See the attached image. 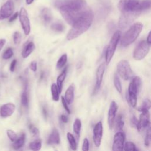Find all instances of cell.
I'll return each mask as SVG.
<instances>
[{
	"mask_svg": "<svg viewBox=\"0 0 151 151\" xmlns=\"http://www.w3.org/2000/svg\"><path fill=\"white\" fill-rule=\"evenodd\" d=\"M55 6L65 21L71 25L88 8L86 0H62L57 2Z\"/></svg>",
	"mask_w": 151,
	"mask_h": 151,
	"instance_id": "1",
	"label": "cell"
},
{
	"mask_svg": "<svg viewBox=\"0 0 151 151\" xmlns=\"http://www.w3.org/2000/svg\"><path fill=\"white\" fill-rule=\"evenodd\" d=\"M94 18L91 9L87 8L72 25V27L67 35L69 41L75 39L87 31L90 27Z\"/></svg>",
	"mask_w": 151,
	"mask_h": 151,
	"instance_id": "2",
	"label": "cell"
},
{
	"mask_svg": "<svg viewBox=\"0 0 151 151\" xmlns=\"http://www.w3.org/2000/svg\"><path fill=\"white\" fill-rule=\"evenodd\" d=\"M142 28L143 25L140 22H136L132 25L120 38L122 46L127 47L132 44L139 35Z\"/></svg>",
	"mask_w": 151,
	"mask_h": 151,
	"instance_id": "3",
	"label": "cell"
},
{
	"mask_svg": "<svg viewBox=\"0 0 151 151\" xmlns=\"http://www.w3.org/2000/svg\"><path fill=\"white\" fill-rule=\"evenodd\" d=\"M142 84L141 78L138 76L133 77L128 87V100L132 107H135L137 104V94Z\"/></svg>",
	"mask_w": 151,
	"mask_h": 151,
	"instance_id": "4",
	"label": "cell"
},
{
	"mask_svg": "<svg viewBox=\"0 0 151 151\" xmlns=\"http://www.w3.org/2000/svg\"><path fill=\"white\" fill-rule=\"evenodd\" d=\"M121 35H122L121 31H116L113 34V35L111 38L110 42L108 46L107 47L106 51L105 58H106V63L107 64H109L112 57H113V55L116 51L118 42L121 38Z\"/></svg>",
	"mask_w": 151,
	"mask_h": 151,
	"instance_id": "5",
	"label": "cell"
},
{
	"mask_svg": "<svg viewBox=\"0 0 151 151\" xmlns=\"http://www.w3.org/2000/svg\"><path fill=\"white\" fill-rule=\"evenodd\" d=\"M117 70L120 77L124 80H129L133 77V71L127 60H121L117 64Z\"/></svg>",
	"mask_w": 151,
	"mask_h": 151,
	"instance_id": "6",
	"label": "cell"
},
{
	"mask_svg": "<svg viewBox=\"0 0 151 151\" xmlns=\"http://www.w3.org/2000/svg\"><path fill=\"white\" fill-rule=\"evenodd\" d=\"M140 0H120L118 4V8L121 12H137L139 11V5Z\"/></svg>",
	"mask_w": 151,
	"mask_h": 151,
	"instance_id": "7",
	"label": "cell"
},
{
	"mask_svg": "<svg viewBox=\"0 0 151 151\" xmlns=\"http://www.w3.org/2000/svg\"><path fill=\"white\" fill-rule=\"evenodd\" d=\"M149 50L150 44H148L146 41L143 40L140 41L133 51V58L137 61L142 60L147 54Z\"/></svg>",
	"mask_w": 151,
	"mask_h": 151,
	"instance_id": "8",
	"label": "cell"
},
{
	"mask_svg": "<svg viewBox=\"0 0 151 151\" xmlns=\"http://www.w3.org/2000/svg\"><path fill=\"white\" fill-rule=\"evenodd\" d=\"M140 14L137 12H122L118 23L119 27L120 29H125L129 27Z\"/></svg>",
	"mask_w": 151,
	"mask_h": 151,
	"instance_id": "9",
	"label": "cell"
},
{
	"mask_svg": "<svg viewBox=\"0 0 151 151\" xmlns=\"http://www.w3.org/2000/svg\"><path fill=\"white\" fill-rule=\"evenodd\" d=\"M19 17V21L21 22L24 32L25 35H27L30 32L31 27H30V22L28 18L27 11L24 8H22L20 9Z\"/></svg>",
	"mask_w": 151,
	"mask_h": 151,
	"instance_id": "10",
	"label": "cell"
},
{
	"mask_svg": "<svg viewBox=\"0 0 151 151\" xmlns=\"http://www.w3.org/2000/svg\"><path fill=\"white\" fill-rule=\"evenodd\" d=\"M125 134L122 131H118L114 134L112 150L114 151H122L124 149Z\"/></svg>",
	"mask_w": 151,
	"mask_h": 151,
	"instance_id": "11",
	"label": "cell"
},
{
	"mask_svg": "<svg viewBox=\"0 0 151 151\" xmlns=\"http://www.w3.org/2000/svg\"><path fill=\"white\" fill-rule=\"evenodd\" d=\"M14 10V4L12 0H7L0 9V20H4L9 17Z\"/></svg>",
	"mask_w": 151,
	"mask_h": 151,
	"instance_id": "12",
	"label": "cell"
},
{
	"mask_svg": "<svg viewBox=\"0 0 151 151\" xmlns=\"http://www.w3.org/2000/svg\"><path fill=\"white\" fill-rule=\"evenodd\" d=\"M103 136V124L101 121L97 122L93 129V142L96 147H99L101 145Z\"/></svg>",
	"mask_w": 151,
	"mask_h": 151,
	"instance_id": "13",
	"label": "cell"
},
{
	"mask_svg": "<svg viewBox=\"0 0 151 151\" xmlns=\"http://www.w3.org/2000/svg\"><path fill=\"white\" fill-rule=\"evenodd\" d=\"M117 109H118V106L117 103L114 101H111L110 105L109 111H108V119H107L108 124L110 129H111L114 126Z\"/></svg>",
	"mask_w": 151,
	"mask_h": 151,
	"instance_id": "14",
	"label": "cell"
},
{
	"mask_svg": "<svg viewBox=\"0 0 151 151\" xmlns=\"http://www.w3.org/2000/svg\"><path fill=\"white\" fill-rule=\"evenodd\" d=\"M104 71H105V65L104 63H102L98 67L96 71V84H95V87L94 89V94L97 93V91L99 90L100 88L103 78V75L104 73Z\"/></svg>",
	"mask_w": 151,
	"mask_h": 151,
	"instance_id": "15",
	"label": "cell"
},
{
	"mask_svg": "<svg viewBox=\"0 0 151 151\" xmlns=\"http://www.w3.org/2000/svg\"><path fill=\"white\" fill-rule=\"evenodd\" d=\"M15 110V106L12 103H8L3 104L0 108V115L2 117L5 118L11 116Z\"/></svg>",
	"mask_w": 151,
	"mask_h": 151,
	"instance_id": "16",
	"label": "cell"
},
{
	"mask_svg": "<svg viewBox=\"0 0 151 151\" xmlns=\"http://www.w3.org/2000/svg\"><path fill=\"white\" fill-rule=\"evenodd\" d=\"M150 122V114L149 111H143L141 112L139 120V126L137 130L139 131L145 129L149 123Z\"/></svg>",
	"mask_w": 151,
	"mask_h": 151,
	"instance_id": "17",
	"label": "cell"
},
{
	"mask_svg": "<svg viewBox=\"0 0 151 151\" xmlns=\"http://www.w3.org/2000/svg\"><path fill=\"white\" fill-rule=\"evenodd\" d=\"M60 142V137L58 130L56 128H54L50 134L47 143L48 145H58Z\"/></svg>",
	"mask_w": 151,
	"mask_h": 151,
	"instance_id": "18",
	"label": "cell"
},
{
	"mask_svg": "<svg viewBox=\"0 0 151 151\" xmlns=\"http://www.w3.org/2000/svg\"><path fill=\"white\" fill-rule=\"evenodd\" d=\"M64 98L68 104H71L74 98V87L73 84H71L65 91Z\"/></svg>",
	"mask_w": 151,
	"mask_h": 151,
	"instance_id": "19",
	"label": "cell"
},
{
	"mask_svg": "<svg viewBox=\"0 0 151 151\" xmlns=\"http://www.w3.org/2000/svg\"><path fill=\"white\" fill-rule=\"evenodd\" d=\"M35 45L32 41H30L26 44L22 51V56L24 58H27L35 50Z\"/></svg>",
	"mask_w": 151,
	"mask_h": 151,
	"instance_id": "20",
	"label": "cell"
},
{
	"mask_svg": "<svg viewBox=\"0 0 151 151\" xmlns=\"http://www.w3.org/2000/svg\"><path fill=\"white\" fill-rule=\"evenodd\" d=\"M41 17L43 22L46 24L50 23L52 18L51 12L50 9L48 8H45L42 10L41 13Z\"/></svg>",
	"mask_w": 151,
	"mask_h": 151,
	"instance_id": "21",
	"label": "cell"
},
{
	"mask_svg": "<svg viewBox=\"0 0 151 151\" xmlns=\"http://www.w3.org/2000/svg\"><path fill=\"white\" fill-rule=\"evenodd\" d=\"M67 66L65 67L64 70L60 73V74L57 77V85L58 88L60 93H61L62 87H63V83L65 78L66 75H67Z\"/></svg>",
	"mask_w": 151,
	"mask_h": 151,
	"instance_id": "22",
	"label": "cell"
},
{
	"mask_svg": "<svg viewBox=\"0 0 151 151\" xmlns=\"http://www.w3.org/2000/svg\"><path fill=\"white\" fill-rule=\"evenodd\" d=\"M21 102L23 106L25 107H28L29 104V97H28V86L25 84V88L22 93L21 97Z\"/></svg>",
	"mask_w": 151,
	"mask_h": 151,
	"instance_id": "23",
	"label": "cell"
},
{
	"mask_svg": "<svg viewBox=\"0 0 151 151\" xmlns=\"http://www.w3.org/2000/svg\"><path fill=\"white\" fill-rule=\"evenodd\" d=\"M25 134L23 133L19 138H17V139L12 144L13 148L15 150L20 149L24 146L25 143Z\"/></svg>",
	"mask_w": 151,
	"mask_h": 151,
	"instance_id": "24",
	"label": "cell"
},
{
	"mask_svg": "<svg viewBox=\"0 0 151 151\" xmlns=\"http://www.w3.org/2000/svg\"><path fill=\"white\" fill-rule=\"evenodd\" d=\"M146 134L145 137V145L146 146H149L151 145V122H150L146 127Z\"/></svg>",
	"mask_w": 151,
	"mask_h": 151,
	"instance_id": "25",
	"label": "cell"
},
{
	"mask_svg": "<svg viewBox=\"0 0 151 151\" xmlns=\"http://www.w3.org/2000/svg\"><path fill=\"white\" fill-rule=\"evenodd\" d=\"M51 91L52 100L55 101H58L60 93L59 91V90H58L57 84H55V83L52 84L51 87Z\"/></svg>",
	"mask_w": 151,
	"mask_h": 151,
	"instance_id": "26",
	"label": "cell"
},
{
	"mask_svg": "<svg viewBox=\"0 0 151 151\" xmlns=\"http://www.w3.org/2000/svg\"><path fill=\"white\" fill-rule=\"evenodd\" d=\"M150 8H151V0H142L140 2L139 11L141 13Z\"/></svg>",
	"mask_w": 151,
	"mask_h": 151,
	"instance_id": "27",
	"label": "cell"
},
{
	"mask_svg": "<svg viewBox=\"0 0 151 151\" xmlns=\"http://www.w3.org/2000/svg\"><path fill=\"white\" fill-rule=\"evenodd\" d=\"M67 138L69 142L70 146L71 149L73 150H76L77 147V145L76 140L75 137H74V136L71 133L68 132L67 133Z\"/></svg>",
	"mask_w": 151,
	"mask_h": 151,
	"instance_id": "28",
	"label": "cell"
},
{
	"mask_svg": "<svg viewBox=\"0 0 151 151\" xmlns=\"http://www.w3.org/2000/svg\"><path fill=\"white\" fill-rule=\"evenodd\" d=\"M81 127V120L78 118H77L75 120L74 124H73V131L75 133L77 138H79V137H80Z\"/></svg>",
	"mask_w": 151,
	"mask_h": 151,
	"instance_id": "29",
	"label": "cell"
},
{
	"mask_svg": "<svg viewBox=\"0 0 151 151\" xmlns=\"http://www.w3.org/2000/svg\"><path fill=\"white\" fill-rule=\"evenodd\" d=\"M151 108V100L149 99H146L142 103V105L137 108V110L142 112L143 111H149Z\"/></svg>",
	"mask_w": 151,
	"mask_h": 151,
	"instance_id": "30",
	"label": "cell"
},
{
	"mask_svg": "<svg viewBox=\"0 0 151 151\" xmlns=\"http://www.w3.org/2000/svg\"><path fill=\"white\" fill-rule=\"evenodd\" d=\"M41 146H42L41 140L40 139H37V140L31 142L29 143V147L31 150H34V151H37V150H40L41 149Z\"/></svg>",
	"mask_w": 151,
	"mask_h": 151,
	"instance_id": "31",
	"label": "cell"
},
{
	"mask_svg": "<svg viewBox=\"0 0 151 151\" xmlns=\"http://www.w3.org/2000/svg\"><path fill=\"white\" fill-rule=\"evenodd\" d=\"M67 61V54H63L60 58L58 59V60L57 61V69H60L61 68H63L65 64H66Z\"/></svg>",
	"mask_w": 151,
	"mask_h": 151,
	"instance_id": "32",
	"label": "cell"
},
{
	"mask_svg": "<svg viewBox=\"0 0 151 151\" xmlns=\"http://www.w3.org/2000/svg\"><path fill=\"white\" fill-rule=\"evenodd\" d=\"M124 121L123 119V116L121 114H119L116 120V130L118 131H122L124 127Z\"/></svg>",
	"mask_w": 151,
	"mask_h": 151,
	"instance_id": "33",
	"label": "cell"
},
{
	"mask_svg": "<svg viewBox=\"0 0 151 151\" xmlns=\"http://www.w3.org/2000/svg\"><path fill=\"white\" fill-rule=\"evenodd\" d=\"M113 82H114V87H115L116 89L117 90V91L119 93H122V84H121V83H120L119 77L118 75H117L116 73L114 74V76Z\"/></svg>",
	"mask_w": 151,
	"mask_h": 151,
	"instance_id": "34",
	"label": "cell"
},
{
	"mask_svg": "<svg viewBox=\"0 0 151 151\" xmlns=\"http://www.w3.org/2000/svg\"><path fill=\"white\" fill-rule=\"evenodd\" d=\"M51 28L53 31L58 32H63L64 30V26L60 22H55L52 24L51 26Z\"/></svg>",
	"mask_w": 151,
	"mask_h": 151,
	"instance_id": "35",
	"label": "cell"
},
{
	"mask_svg": "<svg viewBox=\"0 0 151 151\" xmlns=\"http://www.w3.org/2000/svg\"><path fill=\"white\" fill-rule=\"evenodd\" d=\"M124 150L126 151H137L138 149L136 147V145L132 142L128 141L125 143L124 146Z\"/></svg>",
	"mask_w": 151,
	"mask_h": 151,
	"instance_id": "36",
	"label": "cell"
},
{
	"mask_svg": "<svg viewBox=\"0 0 151 151\" xmlns=\"http://www.w3.org/2000/svg\"><path fill=\"white\" fill-rule=\"evenodd\" d=\"M28 129H29L30 132L32 133V134L34 136H35V137L39 136V135H40L39 130L35 126H34L32 124L29 123L28 124Z\"/></svg>",
	"mask_w": 151,
	"mask_h": 151,
	"instance_id": "37",
	"label": "cell"
},
{
	"mask_svg": "<svg viewBox=\"0 0 151 151\" xmlns=\"http://www.w3.org/2000/svg\"><path fill=\"white\" fill-rule=\"evenodd\" d=\"M13 54H14V52H13L12 49L11 48H8L6 50V51L3 54L2 58L5 60L9 59L10 58H11L12 57Z\"/></svg>",
	"mask_w": 151,
	"mask_h": 151,
	"instance_id": "38",
	"label": "cell"
},
{
	"mask_svg": "<svg viewBox=\"0 0 151 151\" xmlns=\"http://www.w3.org/2000/svg\"><path fill=\"white\" fill-rule=\"evenodd\" d=\"M6 133H7V135L8 136V138L9 139V140L11 141V142H14L15 141L18 137H17V134L15 133V132L12 130H8L6 131Z\"/></svg>",
	"mask_w": 151,
	"mask_h": 151,
	"instance_id": "39",
	"label": "cell"
},
{
	"mask_svg": "<svg viewBox=\"0 0 151 151\" xmlns=\"http://www.w3.org/2000/svg\"><path fill=\"white\" fill-rule=\"evenodd\" d=\"M13 40L15 44H18L21 40V34L18 31H15L13 35Z\"/></svg>",
	"mask_w": 151,
	"mask_h": 151,
	"instance_id": "40",
	"label": "cell"
},
{
	"mask_svg": "<svg viewBox=\"0 0 151 151\" xmlns=\"http://www.w3.org/2000/svg\"><path fill=\"white\" fill-rule=\"evenodd\" d=\"M61 102H62V104H63V106L64 107V109L65 110V111L68 113V114H70L71 113V111L68 106V104L67 103V101H65V98L62 96L61 97Z\"/></svg>",
	"mask_w": 151,
	"mask_h": 151,
	"instance_id": "41",
	"label": "cell"
},
{
	"mask_svg": "<svg viewBox=\"0 0 151 151\" xmlns=\"http://www.w3.org/2000/svg\"><path fill=\"white\" fill-rule=\"evenodd\" d=\"M82 150L83 151H87L89 150V142L87 138H84L83 140Z\"/></svg>",
	"mask_w": 151,
	"mask_h": 151,
	"instance_id": "42",
	"label": "cell"
},
{
	"mask_svg": "<svg viewBox=\"0 0 151 151\" xmlns=\"http://www.w3.org/2000/svg\"><path fill=\"white\" fill-rule=\"evenodd\" d=\"M131 123L132 125L137 129L139 126V120H137L134 116H132L131 118Z\"/></svg>",
	"mask_w": 151,
	"mask_h": 151,
	"instance_id": "43",
	"label": "cell"
},
{
	"mask_svg": "<svg viewBox=\"0 0 151 151\" xmlns=\"http://www.w3.org/2000/svg\"><path fill=\"white\" fill-rule=\"evenodd\" d=\"M29 68L30 69L34 71V72H35L37 71V62L35 61H33L31 63L30 65H29Z\"/></svg>",
	"mask_w": 151,
	"mask_h": 151,
	"instance_id": "44",
	"label": "cell"
},
{
	"mask_svg": "<svg viewBox=\"0 0 151 151\" xmlns=\"http://www.w3.org/2000/svg\"><path fill=\"white\" fill-rule=\"evenodd\" d=\"M17 60L16 59H14L12 62L11 63V64H10V71L11 72H13L14 71V70H15V65H16V64H17Z\"/></svg>",
	"mask_w": 151,
	"mask_h": 151,
	"instance_id": "45",
	"label": "cell"
},
{
	"mask_svg": "<svg viewBox=\"0 0 151 151\" xmlns=\"http://www.w3.org/2000/svg\"><path fill=\"white\" fill-rule=\"evenodd\" d=\"M60 119H61V122H62L63 123H67L68 122V120L67 116H65V115H64V114L61 115V116H60Z\"/></svg>",
	"mask_w": 151,
	"mask_h": 151,
	"instance_id": "46",
	"label": "cell"
},
{
	"mask_svg": "<svg viewBox=\"0 0 151 151\" xmlns=\"http://www.w3.org/2000/svg\"><path fill=\"white\" fill-rule=\"evenodd\" d=\"M18 15V12H15V13L14 14H13V15H12V17L10 18L9 21V22H12V21H14V20H15V19H17Z\"/></svg>",
	"mask_w": 151,
	"mask_h": 151,
	"instance_id": "47",
	"label": "cell"
},
{
	"mask_svg": "<svg viewBox=\"0 0 151 151\" xmlns=\"http://www.w3.org/2000/svg\"><path fill=\"white\" fill-rule=\"evenodd\" d=\"M5 42H6V40L5 39H4V38L0 39V51L2 49V48L4 46Z\"/></svg>",
	"mask_w": 151,
	"mask_h": 151,
	"instance_id": "48",
	"label": "cell"
},
{
	"mask_svg": "<svg viewBox=\"0 0 151 151\" xmlns=\"http://www.w3.org/2000/svg\"><path fill=\"white\" fill-rule=\"evenodd\" d=\"M42 114L44 115V117L45 119H47V117H48V112H47V110L46 109L45 107H42Z\"/></svg>",
	"mask_w": 151,
	"mask_h": 151,
	"instance_id": "49",
	"label": "cell"
},
{
	"mask_svg": "<svg viewBox=\"0 0 151 151\" xmlns=\"http://www.w3.org/2000/svg\"><path fill=\"white\" fill-rule=\"evenodd\" d=\"M146 41L147 42L148 44H149L150 45H151V31L149 32L147 39H146Z\"/></svg>",
	"mask_w": 151,
	"mask_h": 151,
	"instance_id": "50",
	"label": "cell"
},
{
	"mask_svg": "<svg viewBox=\"0 0 151 151\" xmlns=\"http://www.w3.org/2000/svg\"><path fill=\"white\" fill-rule=\"evenodd\" d=\"M33 1H34V0H26V2H27V4H28V5L32 4Z\"/></svg>",
	"mask_w": 151,
	"mask_h": 151,
	"instance_id": "51",
	"label": "cell"
}]
</instances>
